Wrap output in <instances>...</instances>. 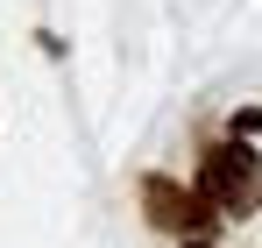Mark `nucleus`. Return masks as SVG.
Returning a JSON list of instances; mask_svg holds the SVG:
<instances>
[{
    "mask_svg": "<svg viewBox=\"0 0 262 248\" xmlns=\"http://www.w3.org/2000/svg\"><path fill=\"white\" fill-rule=\"evenodd\" d=\"M199 192L213 199L220 220H255L262 213V156L248 149V135H227L199 156Z\"/></svg>",
    "mask_w": 262,
    "mask_h": 248,
    "instance_id": "f257e3e1",
    "label": "nucleus"
},
{
    "mask_svg": "<svg viewBox=\"0 0 262 248\" xmlns=\"http://www.w3.org/2000/svg\"><path fill=\"white\" fill-rule=\"evenodd\" d=\"M142 213H149L156 234H184V241H206L220 227L213 199L199 184H177V177H142Z\"/></svg>",
    "mask_w": 262,
    "mask_h": 248,
    "instance_id": "f03ea898",
    "label": "nucleus"
},
{
    "mask_svg": "<svg viewBox=\"0 0 262 248\" xmlns=\"http://www.w3.org/2000/svg\"><path fill=\"white\" fill-rule=\"evenodd\" d=\"M184 248H213V241H184Z\"/></svg>",
    "mask_w": 262,
    "mask_h": 248,
    "instance_id": "7ed1b4c3",
    "label": "nucleus"
}]
</instances>
